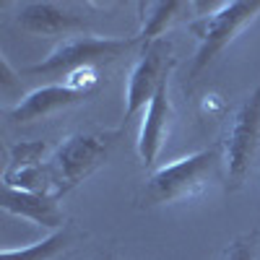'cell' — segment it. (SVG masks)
<instances>
[{"label":"cell","mask_w":260,"mask_h":260,"mask_svg":"<svg viewBox=\"0 0 260 260\" xmlns=\"http://www.w3.org/2000/svg\"><path fill=\"white\" fill-rule=\"evenodd\" d=\"M83 96L78 91H73L65 81L60 83H47L42 89H34L29 91L18 104H13L11 110L6 112V117L11 122H34V120H42V117H50L60 110H68V107L78 104Z\"/></svg>","instance_id":"cell-10"},{"label":"cell","mask_w":260,"mask_h":260,"mask_svg":"<svg viewBox=\"0 0 260 260\" xmlns=\"http://www.w3.org/2000/svg\"><path fill=\"white\" fill-rule=\"evenodd\" d=\"M99 260H120V257H117V255H115V252H107V255H102V257H99Z\"/></svg>","instance_id":"cell-16"},{"label":"cell","mask_w":260,"mask_h":260,"mask_svg":"<svg viewBox=\"0 0 260 260\" xmlns=\"http://www.w3.org/2000/svg\"><path fill=\"white\" fill-rule=\"evenodd\" d=\"M138 45H141L138 37H127V39L71 37V39H62L39 65L24 68V73H31V76H68V73L81 71V68H96L99 71V65L115 62L117 57L127 55Z\"/></svg>","instance_id":"cell-5"},{"label":"cell","mask_w":260,"mask_h":260,"mask_svg":"<svg viewBox=\"0 0 260 260\" xmlns=\"http://www.w3.org/2000/svg\"><path fill=\"white\" fill-rule=\"evenodd\" d=\"M120 136H122V127L89 130V133H73V136L65 138L50 156L57 198H62L65 192L78 187L86 177H91L94 172L110 159Z\"/></svg>","instance_id":"cell-2"},{"label":"cell","mask_w":260,"mask_h":260,"mask_svg":"<svg viewBox=\"0 0 260 260\" xmlns=\"http://www.w3.org/2000/svg\"><path fill=\"white\" fill-rule=\"evenodd\" d=\"M257 16L260 0H232V3H221L216 6V11L195 18L190 24V34L198 39V52L192 57L190 78H198V73L206 71Z\"/></svg>","instance_id":"cell-4"},{"label":"cell","mask_w":260,"mask_h":260,"mask_svg":"<svg viewBox=\"0 0 260 260\" xmlns=\"http://www.w3.org/2000/svg\"><path fill=\"white\" fill-rule=\"evenodd\" d=\"M0 208L11 216L26 219L37 226H47V229H62L65 224V213L60 208V198L50 192H26V190H16L11 185H3L0 190Z\"/></svg>","instance_id":"cell-7"},{"label":"cell","mask_w":260,"mask_h":260,"mask_svg":"<svg viewBox=\"0 0 260 260\" xmlns=\"http://www.w3.org/2000/svg\"><path fill=\"white\" fill-rule=\"evenodd\" d=\"M47 143L45 141H21L11 146V161L6 169H24V167H37L45 164L47 159Z\"/></svg>","instance_id":"cell-13"},{"label":"cell","mask_w":260,"mask_h":260,"mask_svg":"<svg viewBox=\"0 0 260 260\" xmlns=\"http://www.w3.org/2000/svg\"><path fill=\"white\" fill-rule=\"evenodd\" d=\"M65 83L71 86L73 91H78L81 96H89L96 86H99V71L96 68H81L65 76Z\"/></svg>","instance_id":"cell-15"},{"label":"cell","mask_w":260,"mask_h":260,"mask_svg":"<svg viewBox=\"0 0 260 260\" xmlns=\"http://www.w3.org/2000/svg\"><path fill=\"white\" fill-rule=\"evenodd\" d=\"M16 24L37 37H68L83 29V16L62 3H24L18 8Z\"/></svg>","instance_id":"cell-9"},{"label":"cell","mask_w":260,"mask_h":260,"mask_svg":"<svg viewBox=\"0 0 260 260\" xmlns=\"http://www.w3.org/2000/svg\"><path fill=\"white\" fill-rule=\"evenodd\" d=\"M221 167H224V146L221 143H213L208 148L195 151L190 156L164 164L143 185L138 206L151 208V206H164V203L192 198V195L203 192L219 177Z\"/></svg>","instance_id":"cell-1"},{"label":"cell","mask_w":260,"mask_h":260,"mask_svg":"<svg viewBox=\"0 0 260 260\" xmlns=\"http://www.w3.org/2000/svg\"><path fill=\"white\" fill-rule=\"evenodd\" d=\"M138 8L143 16L136 37L143 47L156 39H164V34L190 11V3H185V0H156V3H141Z\"/></svg>","instance_id":"cell-11"},{"label":"cell","mask_w":260,"mask_h":260,"mask_svg":"<svg viewBox=\"0 0 260 260\" xmlns=\"http://www.w3.org/2000/svg\"><path fill=\"white\" fill-rule=\"evenodd\" d=\"M177 60L172 57V45L167 39H156L141 47L136 65L130 68L127 89H125V122L138 110H146L156 91L169 81Z\"/></svg>","instance_id":"cell-6"},{"label":"cell","mask_w":260,"mask_h":260,"mask_svg":"<svg viewBox=\"0 0 260 260\" xmlns=\"http://www.w3.org/2000/svg\"><path fill=\"white\" fill-rule=\"evenodd\" d=\"M221 260H257V234H245L226 247Z\"/></svg>","instance_id":"cell-14"},{"label":"cell","mask_w":260,"mask_h":260,"mask_svg":"<svg viewBox=\"0 0 260 260\" xmlns=\"http://www.w3.org/2000/svg\"><path fill=\"white\" fill-rule=\"evenodd\" d=\"M224 146L226 190H242L260 169V83L240 104Z\"/></svg>","instance_id":"cell-3"},{"label":"cell","mask_w":260,"mask_h":260,"mask_svg":"<svg viewBox=\"0 0 260 260\" xmlns=\"http://www.w3.org/2000/svg\"><path fill=\"white\" fill-rule=\"evenodd\" d=\"M78 237V232H73L71 226H62L57 232H52L50 237H45V240L39 242H31L26 247H3V252H0V260H55L60 252H65L73 240Z\"/></svg>","instance_id":"cell-12"},{"label":"cell","mask_w":260,"mask_h":260,"mask_svg":"<svg viewBox=\"0 0 260 260\" xmlns=\"http://www.w3.org/2000/svg\"><path fill=\"white\" fill-rule=\"evenodd\" d=\"M172 120H175V107H172V99H169V81H167L156 91V96L148 102L143 122H141L138 156L143 167H151L159 159L161 148L172 133Z\"/></svg>","instance_id":"cell-8"}]
</instances>
